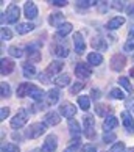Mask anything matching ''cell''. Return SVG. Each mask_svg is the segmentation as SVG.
<instances>
[{
  "mask_svg": "<svg viewBox=\"0 0 134 152\" xmlns=\"http://www.w3.org/2000/svg\"><path fill=\"white\" fill-rule=\"evenodd\" d=\"M20 18V8L16 3H11L6 8V13L3 14L2 20H6V24H16Z\"/></svg>",
  "mask_w": 134,
  "mask_h": 152,
  "instance_id": "6da1fadb",
  "label": "cell"
},
{
  "mask_svg": "<svg viewBox=\"0 0 134 152\" xmlns=\"http://www.w3.org/2000/svg\"><path fill=\"white\" fill-rule=\"evenodd\" d=\"M83 133H84L89 140H92L95 137V121H94V116L86 115L83 118Z\"/></svg>",
  "mask_w": 134,
  "mask_h": 152,
  "instance_id": "7a4b0ae2",
  "label": "cell"
},
{
  "mask_svg": "<svg viewBox=\"0 0 134 152\" xmlns=\"http://www.w3.org/2000/svg\"><path fill=\"white\" fill-rule=\"evenodd\" d=\"M47 130V124L45 122H35L27 129V137L35 140V138H39L41 135H44Z\"/></svg>",
  "mask_w": 134,
  "mask_h": 152,
  "instance_id": "3957f363",
  "label": "cell"
},
{
  "mask_svg": "<svg viewBox=\"0 0 134 152\" xmlns=\"http://www.w3.org/2000/svg\"><path fill=\"white\" fill-rule=\"evenodd\" d=\"M27 121H28V113H27L25 108H20L17 113H16V116H13V119H11V127L20 129L27 124Z\"/></svg>",
  "mask_w": 134,
  "mask_h": 152,
  "instance_id": "277c9868",
  "label": "cell"
},
{
  "mask_svg": "<svg viewBox=\"0 0 134 152\" xmlns=\"http://www.w3.org/2000/svg\"><path fill=\"white\" fill-rule=\"evenodd\" d=\"M63 67H64V63L63 61H52V63H50L48 66H47V69H45V75L48 77V80L52 82V78L55 77L56 78L58 77V74L61 71H63Z\"/></svg>",
  "mask_w": 134,
  "mask_h": 152,
  "instance_id": "5b68a950",
  "label": "cell"
},
{
  "mask_svg": "<svg viewBox=\"0 0 134 152\" xmlns=\"http://www.w3.org/2000/svg\"><path fill=\"white\" fill-rule=\"evenodd\" d=\"M92 74V67L89 63H78L75 66V75L78 78H81V80H86V78H89Z\"/></svg>",
  "mask_w": 134,
  "mask_h": 152,
  "instance_id": "8992f818",
  "label": "cell"
},
{
  "mask_svg": "<svg viewBox=\"0 0 134 152\" xmlns=\"http://www.w3.org/2000/svg\"><path fill=\"white\" fill-rule=\"evenodd\" d=\"M39 47H41V42H31V44H28V46L25 47L31 63H36V61L41 60V52H39Z\"/></svg>",
  "mask_w": 134,
  "mask_h": 152,
  "instance_id": "52a82bcc",
  "label": "cell"
},
{
  "mask_svg": "<svg viewBox=\"0 0 134 152\" xmlns=\"http://www.w3.org/2000/svg\"><path fill=\"white\" fill-rule=\"evenodd\" d=\"M56 148H58L56 135H53V133L47 135V138L44 140V144H42V152H55Z\"/></svg>",
  "mask_w": 134,
  "mask_h": 152,
  "instance_id": "ba28073f",
  "label": "cell"
},
{
  "mask_svg": "<svg viewBox=\"0 0 134 152\" xmlns=\"http://www.w3.org/2000/svg\"><path fill=\"white\" fill-rule=\"evenodd\" d=\"M111 69L112 71H122L125 67V64H126V58H125V55L123 53H117V55H114L112 58H111Z\"/></svg>",
  "mask_w": 134,
  "mask_h": 152,
  "instance_id": "9c48e42d",
  "label": "cell"
},
{
  "mask_svg": "<svg viewBox=\"0 0 134 152\" xmlns=\"http://www.w3.org/2000/svg\"><path fill=\"white\" fill-rule=\"evenodd\" d=\"M59 115L67 118V119H72V118L76 115V107L73 104H70V102L63 104V105L59 107Z\"/></svg>",
  "mask_w": 134,
  "mask_h": 152,
  "instance_id": "30bf717a",
  "label": "cell"
},
{
  "mask_svg": "<svg viewBox=\"0 0 134 152\" xmlns=\"http://www.w3.org/2000/svg\"><path fill=\"white\" fill-rule=\"evenodd\" d=\"M120 118H122V124H123V127L126 129V132L134 133V116H131L128 111H122Z\"/></svg>",
  "mask_w": 134,
  "mask_h": 152,
  "instance_id": "8fae6325",
  "label": "cell"
},
{
  "mask_svg": "<svg viewBox=\"0 0 134 152\" xmlns=\"http://www.w3.org/2000/svg\"><path fill=\"white\" fill-rule=\"evenodd\" d=\"M73 46H75V52L78 55H81V53H84V50H86V42H84V38H83L81 33H75L73 35Z\"/></svg>",
  "mask_w": 134,
  "mask_h": 152,
  "instance_id": "7c38bea8",
  "label": "cell"
},
{
  "mask_svg": "<svg viewBox=\"0 0 134 152\" xmlns=\"http://www.w3.org/2000/svg\"><path fill=\"white\" fill-rule=\"evenodd\" d=\"M24 14L27 19H36L37 18V7L35 5V2H25L24 5Z\"/></svg>",
  "mask_w": 134,
  "mask_h": 152,
  "instance_id": "4fadbf2b",
  "label": "cell"
},
{
  "mask_svg": "<svg viewBox=\"0 0 134 152\" xmlns=\"http://www.w3.org/2000/svg\"><path fill=\"white\" fill-rule=\"evenodd\" d=\"M52 52H53V55H56V57H59V58H66V57H69L70 50H69V47H67V44L58 42L52 47Z\"/></svg>",
  "mask_w": 134,
  "mask_h": 152,
  "instance_id": "5bb4252c",
  "label": "cell"
},
{
  "mask_svg": "<svg viewBox=\"0 0 134 152\" xmlns=\"http://www.w3.org/2000/svg\"><path fill=\"white\" fill-rule=\"evenodd\" d=\"M14 61L9 60V58H2L0 61V72H2V75H9L11 72L14 71Z\"/></svg>",
  "mask_w": 134,
  "mask_h": 152,
  "instance_id": "9a60e30c",
  "label": "cell"
},
{
  "mask_svg": "<svg viewBox=\"0 0 134 152\" xmlns=\"http://www.w3.org/2000/svg\"><path fill=\"white\" fill-rule=\"evenodd\" d=\"M44 121H45L47 126H58L61 122V115L56 113V111H48L44 116Z\"/></svg>",
  "mask_w": 134,
  "mask_h": 152,
  "instance_id": "2e32d148",
  "label": "cell"
},
{
  "mask_svg": "<svg viewBox=\"0 0 134 152\" xmlns=\"http://www.w3.org/2000/svg\"><path fill=\"white\" fill-rule=\"evenodd\" d=\"M117 126H119V119H117L115 116H112V115L106 116V119L103 121V130H104V132H111V130H112V129H115Z\"/></svg>",
  "mask_w": 134,
  "mask_h": 152,
  "instance_id": "e0dca14e",
  "label": "cell"
},
{
  "mask_svg": "<svg viewBox=\"0 0 134 152\" xmlns=\"http://www.w3.org/2000/svg\"><path fill=\"white\" fill-rule=\"evenodd\" d=\"M92 47L97 49V50H106L108 49V42H106V39L103 36L97 35V36L92 38Z\"/></svg>",
  "mask_w": 134,
  "mask_h": 152,
  "instance_id": "ac0fdd59",
  "label": "cell"
},
{
  "mask_svg": "<svg viewBox=\"0 0 134 152\" xmlns=\"http://www.w3.org/2000/svg\"><path fill=\"white\" fill-rule=\"evenodd\" d=\"M63 20H64V14L63 13H52V14H50V18H48V24L58 28L59 25L64 24Z\"/></svg>",
  "mask_w": 134,
  "mask_h": 152,
  "instance_id": "d6986e66",
  "label": "cell"
},
{
  "mask_svg": "<svg viewBox=\"0 0 134 152\" xmlns=\"http://www.w3.org/2000/svg\"><path fill=\"white\" fill-rule=\"evenodd\" d=\"M45 99H47V105L56 104L58 100H59V91H58V88L48 89V91H47V96H45Z\"/></svg>",
  "mask_w": 134,
  "mask_h": 152,
  "instance_id": "ffe728a7",
  "label": "cell"
},
{
  "mask_svg": "<svg viewBox=\"0 0 134 152\" xmlns=\"http://www.w3.org/2000/svg\"><path fill=\"white\" fill-rule=\"evenodd\" d=\"M22 72H24V77L33 78L36 75V66L33 63H24L22 64Z\"/></svg>",
  "mask_w": 134,
  "mask_h": 152,
  "instance_id": "44dd1931",
  "label": "cell"
},
{
  "mask_svg": "<svg viewBox=\"0 0 134 152\" xmlns=\"http://www.w3.org/2000/svg\"><path fill=\"white\" fill-rule=\"evenodd\" d=\"M16 30H17L19 35H27V33L35 30V25L30 24V22H19L17 27H16Z\"/></svg>",
  "mask_w": 134,
  "mask_h": 152,
  "instance_id": "7402d4cb",
  "label": "cell"
},
{
  "mask_svg": "<svg viewBox=\"0 0 134 152\" xmlns=\"http://www.w3.org/2000/svg\"><path fill=\"white\" fill-rule=\"evenodd\" d=\"M87 63L91 64V66H100L103 63V57H102V53H98V52H92V53H89L87 55Z\"/></svg>",
  "mask_w": 134,
  "mask_h": 152,
  "instance_id": "603a6c76",
  "label": "cell"
},
{
  "mask_svg": "<svg viewBox=\"0 0 134 152\" xmlns=\"http://www.w3.org/2000/svg\"><path fill=\"white\" fill-rule=\"evenodd\" d=\"M125 24V18H122V16H115V18H112L109 22H108V30H115L119 28V27H122Z\"/></svg>",
  "mask_w": 134,
  "mask_h": 152,
  "instance_id": "cb8c5ba5",
  "label": "cell"
},
{
  "mask_svg": "<svg viewBox=\"0 0 134 152\" xmlns=\"http://www.w3.org/2000/svg\"><path fill=\"white\" fill-rule=\"evenodd\" d=\"M30 97L31 99H35L36 102H41V100L44 99V91L39 86H36V85H31V89H30Z\"/></svg>",
  "mask_w": 134,
  "mask_h": 152,
  "instance_id": "d4e9b609",
  "label": "cell"
},
{
  "mask_svg": "<svg viewBox=\"0 0 134 152\" xmlns=\"http://www.w3.org/2000/svg\"><path fill=\"white\" fill-rule=\"evenodd\" d=\"M69 83H70V75L69 74H61L55 78V85L58 88H66V86H69Z\"/></svg>",
  "mask_w": 134,
  "mask_h": 152,
  "instance_id": "484cf974",
  "label": "cell"
},
{
  "mask_svg": "<svg viewBox=\"0 0 134 152\" xmlns=\"http://www.w3.org/2000/svg\"><path fill=\"white\" fill-rule=\"evenodd\" d=\"M72 28H73V25L69 24V22H64L63 25H59L58 28H56V33H58L59 38H66V36L72 31Z\"/></svg>",
  "mask_w": 134,
  "mask_h": 152,
  "instance_id": "4316f807",
  "label": "cell"
},
{
  "mask_svg": "<svg viewBox=\"0 0 134 152\" xmlns=\"http://www.w3.org/2000/svg\"><path fill=\"white\" fill-rule=\"evenodd\" d=\"M78 107H80L81 110L87 111L89 108H91V97L89 96H78Z\"/></svg>",
  "mask_w": 134,
  "mask_h": 152,
  "instance_id": "83f0119b",
  "label": "cell"
},
{
  "mask_svg": "<svg viewBox=\"0 0 134 152\" xmlns=\"http://www.w3.org/2000/svg\"><path fill=\"white\" fill-rule=\"evenodd\" d=\"M30 89H31L30 83H20V85L17 86V91H16V94H17V97H25V96L30 94Z\"/></svg>",
  "mask_w": 134,
  "mask_h": 152,
  "instance_id": "f1b7e54d",
  "label": "cell"
},
{
  "mask_svg": "<svg viewBox=\"0 0 134 152\" xmlns=\"http://www.w3.org/2000/svg\"><path fill=\"white\" fill-rule=\"evenodd\" d=\"M123 50L125 52H133L134 50V30H131L130 33H128V39L123 46Z\"/></svg>",
  "mask_w": 134,
  "mask_h": 152,
  "instance_id": "f546056e",
  "label": "cell"
},
{
  "mask_svg": "<svg viewBox=\"0 0 134 152\" xmlns=\"http://www.w3.org/2000/svg\"><path fill=\"white\" fill-rule=\"evenodd\" d=\"M80 151H81V143H80V138L78 137H73L72 144L67 149H64V152H80Z\"/></svg>",
  "mask_w": 134,
  "mask_h": 152,
  "instance_id": "4dcf8cb0",
  "label": "cell"
},
{
  "mask_svg": "<svg viewBox=\"0 0 134 152\" xmlns=\"http://www.w3.org/2000/svg\"><path fill=\"white\" fill-rule=\"evenodd\" d=\"M80 127H81V126H80V122H76V121H73V119L69 122L70 133L73 135V137H78V135H81V129H80Z\"/></svg>",
  "mask_w": 134,
  "mask_h": 152,
  "instance_id": "1f68e13d",
  "label": "cell"
},
{
  "mask_svg": "<svg viewBox=\"0 0 134 152\" xmlns=\"http://www.w3.org/2000/svg\"><path fill=\"white\" fill-rule=\"evenodd\" d=\"M8 53L14 58H20L22 55H24V50H22V47H19V46H11L8 49Z\"/></svg>",
  "mask_w": 134,
  "mask_h": 152,
  "instance_id": "d6a6232c",
  "label": "cell"
},
{
  "mask_svg": "<svg viewBox=\"0 0 134 152\" xmlns=\"http://www.w3.org/2000/svg\"><path fill=\"white\" fill-rule=\"evenodd\" d=\"M95 5H98V2H95V0H80V2H76V7L78 8H91V7H95Z\"/></svg>",
  "mask_w": 134,
  "mask_h": 152,
  "instance_id": "836d02e7",
  "label": "cell"
},
{
  "mask_svg": "<svg viewBox=\"0 0 134 152\" xmlns=\"http://www.w3.org/2000/svg\"><path fill=\"white\" fill-rule=\"evenodd\" d=\"M109 96L112 99H119V100H123L125 99V94H123V91L122 89H119V88H112L109 91Z\"/></svg>",
  "mask_w": 134,
  "mask_h": 152,
  "instance_id": "e575fe53",
  "label": "cell"
},
{
  "mask_svg": "<svg viewBox=\"0 0 134 152\" xmlns=\"http://www.w3.org/2000/svg\"><path fill=\"white\" fill-rule=\"evenodd\" d=\"M119 83H120V85L125 88V91H128L130 94L133 93V85H131V82L128 80L126 77H120V78H119Z\"/></svg>",
  "mask_w": 134,
  "mask_h": 152,
  "instance_id": "d590c367",
  "label": "cell"
},
{
  "mask_svg": "<svg viewBox=\"0 0 134 152\" xmlns=\"http://www.w3.org/2000/svg\"><path fill=\"white\" fill-rule=\"evenodd\" d=\"M11 38H13L11 30L6 28V27H2V30H0V39H2V41H9Z\"/></svg>",
  "mask_w": 134,
  "mask_h": 152,
  "instance_id": "8d00e7d4",
  "label": "cell"
},
{
  "mask_svg": "<svg viewBox=\"0 0 134 152\" xmlns=\"http://www.w3.org/2000/svg\"><path fill=\"white\" fill-rule=\"evenodd\" d=\"M0 89H2V93H0V94H2V97H9V96H11V86L8 85L6 82L0 83Z\"/></svg>",
  "mask_w": 134,
  "mask_h": 152,
  "instance_id": "74e56055",
  "label": "cell"
},
{
  "mask_svg": "<svg viewBox=\"0 0 134 152\" xmlns=\"http://www.w3.org/2000/svg\"><path fill=\"white\" fill-rule=\"evenodd\" d=\"M2 152H20V149H19V146H16L13 143H6L2 146Z\"/></svg>",
  "mask_w": 134,
  "mask_h": 152,
  "instance_id": "f35d334b",
  "label": "cell"
},
{
  "mask_svg": "<svg viewBox=\"0 0 134 152\" xmlns=\"http://www.w3.org/2000/svg\"><path fill=\"white\" fill-rule=\"evenodd\" d=\"M106 111H108L106 104H95V113H97V116H106Z\"/></svg>",
  "mask_w": 134,
  "mask_h": 152,
  "instance_id": "ab89813d",
  "label": "cell"
},
{
  "mask_svg": "<svg viewBox=\"0 0 134 152\" xmlns=\"http://www.w3.org/2000/svg\"><path fill=\"white\" fill-rule=\"evenodd\" d=\"M125 151V144H123V141H117L112 148L109 149V152H123Z\"/></svg>",
  "mask_w": 134,
  "mask_h": 152,
  "instance_id": "60d3db41",
  "label": "cell"
},
{
  "mask_svg": "<svg viewBox=\"0 0 134 152\" xmlns=\"http://www.w3.org/2000/svg\"><path fill=\"white\" fill-rule=\"evenodd\" d=\"M83 88H84V83H83V82L80 80L78 83H75V85H72V88H70V93H72V94H78V93H80Z\"/></svg>",
  "mask_w": 134,
  "mask_h": 152,
  "instance_id": "b9f144b4",
  "label": "cell"
},
{
  "mask_svg": "<svg viewBox=\"0 0 134 152\" xmlns=\"http://www.w3.org/2000/svg\"><path fill=\"white\" fill-rule=\"evenodd\" d=\"M112 141H115V133H112V132H104V135H103V143H112Z\"/></svg>",
  "mask_w": 134,
  "mask_h": 152,
  "instance_id": "7bdbcfd3",
  "label": "cell"
},
{
  "mask_svg": "<svg viewBox=\"0 0 134 152\" xmlns=\"http://www.w3.org/2000/svg\"><path fill=\"white\" fill-rule=\"evenodd\" d=\"M80 152H97V148H95V146H94V144L87 143V144H84V146H83Z\"/></svg>",
  "mask_w": 134,
  "mask_h": 152,
  "instance_id": "ee69618b",
  "label": "cell"
},
{
  "mask_svg": "<svg viewBox=\"0 0 134 152\" xmlns=\"http://www.w3.org/2000/svg\"><path fill=\"white\" fill-rule=\"evenodd\" d=\"M8 116H9V108H8V107H3V108L0 110V119L5 121Z\"/></svg>",
  "mask_w": 134,
  "mask_h": 152,
  "instance_id": "f6af8a7d",
  "label": "cell"
},
{
  "mask_svg": "<svg viewBox=\"0 0 134 152\" xmlns=\"http://www.w3.org/2000/svg\"><path fill=\"white\" fill-rule=\"evenodd\" d=\"M125 3L126 2H111V7H112L114 10H119L120 11V10L125 8Z\"/></svg>",
  "mask_w": 134,
  "mask_h": 152,
  "instance_id": "bcb514c9",
  "label": "cell"
},
{
  "mask_svg": "<svg viewBox=\"0 0 134 152\" xmlns=\"http://www.w3.org/2000/svg\"><path fill=\"white\" fill-rule=\"evenodd\" d=\"M52 5H55V7H66L69 2H66V0H53V2H50Z\"/></svg>",
  "mask_w": 134,
  "mask_h": 152,
  "instance_id": "7dc6e473",
  "label": "cell"
},
{
  "mask_svg": "<svg viewBox=\"0 0 134 152\" xmlns=\"http://www.w3.org/2000/svg\"><path fill=\"white\" fill-rule=\"evenodd\" d=\"M100 96H102V93H100V89H98V88L92 89V93H91V97H94V99H98Z\"/></svg>",
  "mask_w": 134,
  "mask_h": 152,
  "instance_id": "c3c4849f",
  "label": "cell"
},
{
  "mask_svg": "<svg viewBox=\"0 0 134 152\" xmlns=\"http://www.w3.org/2000/svg\"><path fill=\"white\" fill-rule=\"evenodd\" d=\"M39 80H41L42 83H48L50 80H48V77L45 75V72H42V74H39Z\"/></svg>",
  "mask_w": 134,
  "mask_h": 152,
  "instance_id": "681fc988",
  "label": "cell"
},
{
  "mask_svg": "<svg viewBox=\"0 0 134 152\" xmlns=\"http://www.w3.org/2000/svg\"><path fill=\"white\" fill-rule=\"evenodd\" d=\"M128 14H130V16H133V18H134V5H131V7H128Z\"/></svg>",
  "mask_w": 134,
  "mask_h": 152,
  "instance_id": "f907efd6",
  "label": "cell"
},
{
  "mask_svg": "<svg viewBox=\"0 0 134 152\" xmlns=\"http://www.w3.org/2000/svg\"><path fill=\"white\" fill-rule=\"evenodd\" d=\"M130 75H131V77H134V66L130 69Z\"/></svg>",
  "mask_w": 134,
  "mask_h": 152,
  "instance_id": "816d5d0a",
  "label": "cell"
},
{
  "mask_svg": "<svg viewBox=\"0 0 134 152\" xmlns=\"http://www.w3.org/2000/svg\"><path fill=\"white\" fill-rule=\"evenodd\" d=\"M123 152H134V148H131V149H125Z\"/></svg>",
  "mask_w": 134,
  "mask_h": 152,
  "instance_id": "f5cc1de1",
  "label": "cell"
},
{
  "mask_svg": "<svg viewBox=\"0 0 134 152\" xmlns=\"http://www.w3.org/2000/svg\"><path fill=\"white\" fill-rule=\"evenodd\" d=\"M31 152H41V151H37V149H35V151H31Z\"/></svg>",
  "mask_w": 134,
  "mask_h": 152,
  "instance_id": "db71d44e",
  "label": "cell"
},
{
  "mask_svg": "<svg viewBox=\"0 0 134 152\" xmlns=\"http://www.w3.org/2000/svg\"><path fill=\"white\" fill-rule=\"evenodd\" d=\"M133 111H134V108H133Z\"/></svg>",
  "mask_w": 134,
  "mask_h": 152,
  "instance_id": "11a10c76",
  "label": "cell"
}]
</instances>
